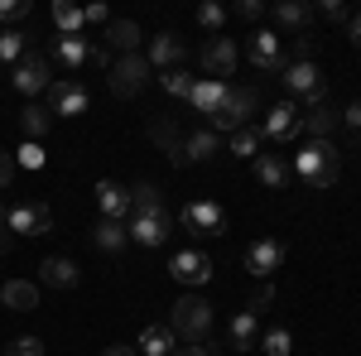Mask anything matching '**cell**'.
<instances>
[{
    "mask_svg": "<svg viewBox=\"0 0 361 356\" xmlns=\"http://www.w3.org/2000/svg\"><path fill=\"white\" fill-rule=\"evenodd\" d=\"M197 63H202V73L207 78H217V82H226L231 73H236V63H241V49L226 39V34H212L207 44H202V54H197Z\"/></svg>",
    "mask_w": 361,
    "mask_h": 356,
    "instance_id": "6",
    "label": "cell"
},
{
    "mask_svg": "<svg viewBox=\"0 0 361 356\" xmlns=\"http://www.w3.org/2000/svg\"><path fill=\"white\" fill-rule=\"evenodd\" d=\"M78 279H82V270H78L68 255L39 260V284H49V289H78Z\"/></svg>",
    "mask_w": 361,
    "mask_h": 356,
    "instance_id": "16",
    "label": "cell"
},
{
    "mask_svg": "<svg viewBox=\"0 0 361 356\" xmlns=\"http://www.w3.org/2000/svg\"><path fill=\"white\" fill-rule=\"evenodd\" d=\"M49 106H54V116H82L87 111V87L63 78V82L49 87Z\"/></svg>",
    "mask_w": 361,
    "mask_h": 356,
    "instance_id": "18",
    "label": "cell"
},
{
    "mask_svg": "<svg viewBox=\"0 0 361 356\" xmlns=\"http://www.w3.org/2000/svg\"><path fill=\"white\" fill-rule=\"evenodd\" d=\"M145 135L159 145V154H169V164H178V168L188 164V159H183V130H178L173 116H154V121L145 125Z\"/></svg>",
    "mask_w": 361,
    "mask_h": 356,
    "instance_id": "11",
    "label": "cell"
},
{
    "mask_svg": "<svg viewBox=\"0 0 361 356\" xmlns=\"http://www.w3.org/2000/svg\"><path fill=\"white\" fill-rule=\"evenodd\" d=\"M0 303L15 308V313H34V308H39V284H29V279H5V284H0Z\"/></svg>",
    "mask_w": 361,
    "mask_h": 356,
    "instance_id": "22",
    "label": "cell"
},
{
    "mask_svg": "<svg viewBox=\"0 0 361 356\" xmlns=\"http://www.w3.org/2000/svg\"><path fill=\"white\" fill-rule=\"evenodd\" d=\"M347 39L361 49V15H352V20H347Z\"/></svg>",
    "mask_w": 361,
    "mask_h": 356,
    "instance_id": "50",
    "label": "cell"
},
{
    "mask_svg": "<svg viewBox=\"0 0 361 356\" xmlns=\"http://www.w3.org/2000/svg\"><path fill=\"white\" fill-rule=\"evenodd\" d=\"M87 54H92V44H87L82 34H58L54 39V58L63 63V68H73V73L87 63Z\"/></svg>",
    "mask_w": 361,
    "mask_h": 356,
    "instance_id": "26",
    "label": "cell"
},
{
    "mask_svg": "<svg viewBox=\"0 0 361 356\" xmlns=\"http://www.w3.org/2000/svg\"><path fill=\"white\" fill-rule=\"evenodd\" d=\"M246 58L260 68V73H284L289 68V54H284V39H279L275 29H255L250 34V49Z\"/></svg>",
    "mask_w": 361,
    "mask_h": 356,
    "instance_id": "8",
    "label": "cell"
},
{
    "mask_svg": "<svg viewBox=\"0 0 361 356\" xmlns=\"http://www.w3.org/2000/svg\"><path fill=\"white\" fill-rule=\"evenodd\" d=\"M270 20H275L279 29H289V34H308L313 5H308V0H279V5H270Z\"/></svg>",
    "mask_w": 361,
    "mask_h": 356,
    "instance_id": "17",
    "label": "cell"
},
{
    "mask_svg": "<svg viewBox=\"0 0 361 356\" xmlns=\"http://www.w3.org/2000/svg\"><path fill=\"white\" fill-rule=\"evenodd\" d=\"M207 328H212V303L202 299V294H183V299L173 303V313H169V332H173V337L202 342Z\"/></svg>",
    "mask_w": 361,
    "mask_h": 356,
    "instance_id": "3",
    "label": "cell"
},
{
    "mask_svg": "<svg viewBox=\"0 0 361 356\" xmlns=\"http://www.w3.org/2000/svg\"><path fill=\"white\" fill-rule=\"evenodd\" d=\"M183 58H188V44H183L178 34H159V39L149 44L145 63H149V68H164V73H169V68H178Z\"/></svg>",
    "mask_w": 361,
    "mask_h": 356,
    "instance_id": "20",
    "label": "cell"
},
{
    "mask_svg": "<svg viewBox=\"0 0 361 356\" xmlns=\"http://www.w3.org/2000/svg\"><path fill=\"white\" fill-rule=\"evenodd\" d=\"M294 173L304 178L308 188H333L342 178V149L333 140H308L304 149L294 154Z\"/></svg>",
    "mask_w": 361,
    "mask_h": 356,
    "instance_id": "1",
    "label": "cell"
},
{
    "mask_svg": "<svg viewBox=\"0 0 361 356\" xmlns=\"http://www.w3.org/2000/svg\"><path fill=\"white\" fill-rule=\"evenodd\" d=\"M299 102L294 97H284V102H275L270 106V116H265V125H260V135H270V140H294L299 135Z\"/></svg>",
    "mask_w": 361,
    "mask_h": 356,
    "instance_id": "13",
    "label": "cell"
},
{
    "mask_svg": "<svg viewBox=\"0 0 361 356\" xmlns=\"http://www.w3.org/2000/svg\"><path fill=\"white\" fill-rule=\"evenodd\" d=\"M178 221H183L193 236H222L226 231V207L212 202V197H193V202L178 212Z\"/></svg>",
    "mask_w": 361,
    "mask_h": 356,
    "instance_id": "5",
    "label": "cell"
},
{
    "mask_svg": "<svg viewBox=\"0 0 361 356\" xmlns=\"http://www.w3.org/2000/svg\"><path fill=\"white\" fill-rule=\"evenodd\" d=\"M97 202H102V217L106 221H126L130 217V188H121V183H111V178L97 183Z\"/></svg>",
    "mask_w": 361,
    "mask_h": 356,
    "instance_id": "21",
    "label": "cell"
},
{
    "mask_svg": "<svg viewBox=\"0 0 361 356\" xmlns=\"http://www.w3.org/2000/svg\"><path fill=\"white\" fill-rule=\"evenodd\" d=\"M29 15V0H0V20L5 25H15V20H25Z\"/></svg>",
    "mask_w": 361,
    "mask_h": 356,
    "instance_id": "42",
    "label": "cell"
},
{
    "mask_svg": "<svg viewBox=\"0 0 361 356\" xmlns=\"http://www.w3.org/2000/svg\"><path fill=\"white\" fill-rule=\"evenodd\" d=\"M154 212H164V192L154 183H135L130 188V217H154Z\"/></svg>",
    "mask_w": 361,
    "mask_h": 356,
    "instance_id": "28",
    "label": "cell"
},
{
    "mask_svg": "<svg viewBox=\"0 0 361 356\" xmlns=\"http://www.w3.org/2000/svg\"><path fill=\"white\" fill-rule=\"evenodd\" d=\"M87 63H97V68H111V49H106V44H92Z\"/></svg>",
    "mask_w": 361,
    "mask_h": 356,
    "instance_id": "48",
    "label": "cell"
},
{
    "mask_svg": "<svg viewBox=\"0 0 361 356\" xmlns=\"http://www.w3.org/2000/svg\"><path fill=\"white\" fill-rule=\"evenodd\" d=\"M92 246L106 250V255H111V250L121 255V250L130 246V231H126V221H106V217H102L97 226H92Z\"/></svg>",
    "mask_w": 361,
    "mask_h": 356,
    "instance_id": "25",
    "label": "cell"
},
{
    "mask_svg": "<svg viewBox=\"0 0 361 356\" xmlns=\"http://www.w3.org/2000/svg\"><path fill=\"white\" fill-rule=\"evenodd\" d=\"M323 15H328V20H337V25H347V20H352V10H347L342 0H323Z\"/></svg>",
    "mask_w": 361,
    "mask_h": 356,
    "instance_id": "43",
    "label": "cell"
},
{
    "mask_svg": "<svg viewBox=\"0 0 361 356\" xmlns=\"http://www.w3.org/2000/svg\"><path fill=\"white\" fill-rule=\"evenodd\" d=\"M342 125H347V130H357V135H361V97H357V102H352L347 111H342Z\"/></svg>",
    "mask_w": 361,
    "mask_h": 356,
    "instance_id": "45",
    "label": "cell"
},
{
    "mask_svg": "<svg viewBox=\"0 0 361 356\" xmlns=\"http://www.w3.org/2000/svg\"><path fill=\"white\" fill-rule=\"evenodd\" d=\"M15 87L25 92V97H39V92H49L54 87V63L44 54H20V63H15Z\"/></svg>",
    "mask_w": 361,
    "mask_h": 356,
    "instance_id": "9",
    "label": "cell"
},
{
    "mask_svg": "<svg viewBox=\"0 0 361 356\" xmlns=\"http://www.w3.org/2000/svg\"><path fill=\"white\" fill-rule=\"evenodd\" d=\"M260 125H241V130H231L226 135V149L236 154V159H255V149H260Z\"/></svg>",
    "mask_w": 361,
    "mask_h": 356,
    "instance_id": "32",
    "label": "cell"
},
{
    "mask_svg": "<svg viewBox=\"0 0 361 356\" xmlns=\"http://www.w3.org/2000/svg\"><path fill=\"white\" fill-rule=\"evenodd\" d=\"M102 356H130V347H106Z\"/></svg>",
    "mask_w": 361,
    "mask_h": 356,
    "instance_id": "52",
    "label": "cell"
},
{
    "mask_svg": "<svg viewBox=\"0 0 361 356\" xmlns=\"http://www.w3.org/2000/svg\"><path fill=\"white\" fill-rule=\"evenodd\" d=\"M255 178H260L265 188H284V178H289V164H284L279 154H255Z\"/></svg>",
    "mask_w": 361,
    "mask_h": 356,
    "instance_id": "31",
    "label": "cell"
},
{
    "mask_svg": "<svg viewBox=\"0 0 361 356\" xmlns=\"http://www.w3.org/2000/svg\"><path fill=\"white\" fill-rule=\"evenodd\" d=\"M54 25H58V34H82V25H87L82 5H73V0H58V5H54Z\"/></svg>",
    "mask_w": 361,
    "mask_h": 356,
    "instance_id": "34",
    "label": "cell"
},
{
    "mask_svg": "<svg viewBox=\"0 0 361 356\" xmlns=\"http://www.w3.org/2000/svg\"><path fill=\"white\" fill-rule=\"evenodd\" d=\"M0 231H5V207H0Z\"/></svg>",
    "mask_w": 361,
    "mask_h": 356,
    "instance_id": "53",
    "label": "cell"
},
{
    "mask_svg": "<svg viewBox=\"0 0 361 356\" xmlns=\"http://www.w3.org/2000/svg\"><path fill=\"white\" fill-rule=\"evenodd\" d=\"M250 116H260V92H255V87H226L217 116H207V121H212V130L226 140L231 130L250 125Z\"/></svg>",
    "mask_w": 361,
    "mask_h": 356,
    "instance_id": "2",
    "label": "cell"
},
{
    "mask_svg": "<svg viewBox=\"0 0 361 356\" xmlns=\"http://www.w3.org/2000/svg\"><path fill=\"white\" fill-rule=\"evenodd\" d=\"M130 241L145 250H159L169 241V231H173V221H169V212H154V217H130Z\"/></svg>",
    "mask_w": 361,
    "mask_h": 356,
    "instance_id": "14",
    "label": "cell"
},
{
    "mask_svg": "<svg viewBox=\"0 0 361 356\" xmlns=\"http://www.w3.org/2000/svg\"><path fill=\"white\" fill-rule=\"evenodd\" d=\"M5 231H10V236H44V231H54V207H44V202H20L15 212H5Z\"/></svg>",
    "mask_w": 361,
    "mask_h": 356,
    "instance_id": "10",
    "label": "cell"
},
{
    "mask_svg": "<svg viewBox=\"0 0 361 356\" xmlns=\"http://www.w3.org/2000/svg\"><path fill=\"white\" fill-rule=\"evenodd\" d=\"M279 265H284V241H270V236H265V241H255V246L246 250V270L255 274V279H270Z\"/></svg>",
    "mask_w": 361,
    "mask_h": 356,
    "instance_id": "15",
    "label": "cell"
},
{
    "mask_svg": "<svg viewBox=\"0 0 361 356\" xmlns=\"http://www.w3.org/2000/svg\"><path fill=\"white\" fill-rule=\"evenodd\" d=\"M255 342H260V318L241 308V313L231 318V347H236V352H250Z\"/></svg>",
    "mask_w": 361,
    "mask_h": 356,
    "instance_id": "29",
    "label": "cell"
},
{
    "mask_svg": "<svg viewBox=\"0 0 361 356\" xmlns=\"http://www.w3.org/2000/svg\"><path fill=\"white\" fill-rule=\"evenodd\" d=\"M25 34L20 29H0V63H20V54H25Z\"/></svg>",
    "mask_w": 361,
    "mask_h": 356,
    "instance_id": "36",
    "label": "cell"
},
{
    "mask_svg": "<svg viewBox=\"0 0 361 356\" xmlns=\"http://www.w3.org/2000/svg\"><path fill=\"white\" fill-rule=\"evenodd\" d=\"M270 303H275V279H260V284H255V294H250V303H246V313L260 318V308H270Z\"/></svg>",
    "mask_w": 361,
    "mask_h": 356,
    "instance_id": "40",
    "label": "cell"
},
{
    "mask_svg": "<svg viewBox=\"0 0 361 356\" xmlns=\"http://www.w3.org/2000/svg\"><path fill=\"white\" fill-rule=\"evenodd\" d=\"M164 92H169V97H183V102H188V92H193V78H188L183 68H169V73H164Z\"/></svg>",
    "mask_w": 361,
    "mask_h": 356,
    "instance_id": "39",
    "label": "cell"
},
{
    "mask_svg": "<svg viewBox=\"0 0 361 356\" xmlns=\"http://www.w3.org/2000/svg\"><path fill=\"white\" fill-rule=\"evenodd\" d=\"M140 39H145V34H140L135 20H111V25L102 29V44H106V49H116V54H135Z\"/></svg>",
    "mask_w": 361,
    "mask_h": 356,
    "instance_id": "24",
    "label": "cell"
},
{
    "mask_svg": "<svg viewBox=\"0 0 361 356\" xmlns=\"http://www.w3.org/2000/svg\"><path fill=\"white\" fill-rule=\"evenodd\" d=\"M5 356H44V342H39V337H15Z\"/></svg>",
    "mask_w": 361,
    "mask_h": 356,
    "instance_id": "41",
    "label": "cell"
},
{
    "mask_svg": "<svg viewBox=\"0 0 361 356\" xmlns=\"http://www.w3.org/2000/svg\"><path fill=\"white\" fill-rule=\"evenodd\" d=\"M222 97H226V82H217V78H202V82H193V92H188L193 111H202V116H217Z\"/></svg>",
    "mask_w": 361,
    "mask_h": 356,
    "instance_id": "27",
    "label": "cell"
},
{
    "mask_svg": "<svg viewBox=\"0 0 361 356\" xmlns=\"http://www.w3.org/2000/svg\"><path fill=\"white\" fill-rule=\"evenodd\" d=\"M82 15H87V25H102V29L111 25V10H106V5H87Z\"/></svg>",
    "mask_w": 361,
    "mask_h": 356,
    "instance_id": "44",
    "label": "cell"
},
{
    "mask_svg": "<svg viewBox=\"0 0 361 356\" xmlns=\"http://www.w3.org/2000/svg\"><path fill=\"white\" fill-rule=\"evenodd\" d=\"M173 347H178V337H173L169 328H145L140 332V352L145 356H169Z\"/></svg>",
    "mask_w": 361,
    "mask_h": 356,
    "instance_id": "33",
    "label": "cell"
},
{
    "mask_svg": "<svg viewBox=\"0 0 361 356\" xmlns=\"http://www.w3.org/2000/svg\"><path fill=\"white\" fill-rule=\"evenodd\" d=\"M236 15H241V20H260V15H265V5H260V0H241V5H236Z\"/></svg>",
    "mask_w": 361,
    "mask_h": 356,
    "instance_id": "47",
    "label": "cell"
},
{
    "mask_svg": "<svg viewBox=\"0 0 361 356\" xmlns=\"http://www.w3.org/2000/svg\"><path fill=\"white\" fill-rule=\"evenodd\" d=\"M15 154H5V149H0V188H10V178H15Z\"/></svg>",
    "mask_w": 361,
    "mask_h": 356,
    "instance_id": "46",
    "label": "cell"
},
{
    "mask_svg": "<svg viewBox=\"0 0 361 356\" xmlns=\"http://www.w3.org/2000/svg\"><path fill=\"white\" fill-rule=\"evenodd\" d=\"M255 347H265L270 356H289V347H294V337H289L284 328H275V332H260V342H255Z\"/></svg>",
    "mask_w": 361,
    "mask_h": 356,
    "instance_id": "38",
    "label": "cell"
},
{
    "mask_svg": "<svg viewBox=\"0 0 361 356\" xmlns=\"http://www.w3.org/2000/svg\"><path fill=\"white\" fill-rule=\"evenodd\" d=\"M193 15H197V25L207 29V34H222V25H226V5H217V0H202Z\"/></svg>",
    "mask_w": 361,
    "mask_h": 356,
    "instance_id": "35",
    "label": "cell"
},
{
    "mask_svg": "<svg viewBox=\"0 0 361 356\" xmlns=\"http://www.w3.org/2000/svg\"><path fill=\"white\" fill-rule=\"evenodd\" d=\"M149 63H145V54H121L106 68V82H111L116 97H135V92H145V82H149Z\"/></svg>",
    "mask_w": 361,
    "mask_h": 356,
    "instance_id": "4",
    "label": "cell"
},
{
    "mask_svg": "<svg viewBox=\"0 0 361 356\" xmlns=\"http://www.w3.org/2000/svg\"><path fill=\"white\" fill-rule=\"evenodd\" d=\"M20 125H25V135L39 145V140L49 135V125H54V111H44L39 102H29V106L20 111Z\"/></svg>",
    "mask_w": 361,
    "mask_h": 356,
    "instance_id": "30",
    "label": "cell"
},
{
    "mask_svg": "<svg viewBox=\"0 0 361 356\" xmlns=\"http://www.w3.org/2000/svg\"><path fill=\"white\" fill-rule=\"evenodd\" d=\"M15 164H20V168H44V164H49V154H44V145L25 140V145L15 149Z\"/></svg>",
    "mask_w": 361,
    "mask_h": 356,
    "instance_id": "37",
    "label": "cell"
},
{
    "mask_svg": "<svg viewBox=\"0 0 361 356\" xmlns=\"http://www.w3.org/2000/svg\"><path fill=\"white\" fill-rule=\"evenodd\" d=\"M284 87H289V97H299V102H308V106L328 102V87H323L318 63H289V68H284Z\"/></svg>",
    "mask_w": 361,
    "mask_h": 356,
    "instance_id": "7",
    "label": "cell"
},
{
    "mask_svg": "<svg viewBox=\"0 0 361 356\" xmlns=\"http://www.w3.org/2000/svg\"><path fill=\"white\" fill-rule=\"evenodd\" d=\"M169 274H173L183 289H202V284L212 279V260H207L202 250H178L173 265H169Z\"/></svg>",
    "mask_w": 361,
    "mask_h": 356,
    "instance_id": "12",
    "label": "cell"
},
{
    "mask_svg": "<svg viewBox=\"0 0 361 356\" xmlns=\"http://www.w3.org/2000/svg\"><path fill=\"white\" fill-rule=\"evenodd\" d=\"M169 356H212V352H207L202 342H183V347H173Z\"/></svg>",
    "mask_w": 361,
    "mask_h": 356,
    "instance_id": "49",
    "label": "cell"
},
{
    "mask_svg": "<svg viewBox=\"0 0 361 356\" xmlns=\"http://www.w3.org/2000/svg\"><path fill=\"white\" fill-rule=\"evenodd\" d=\"M10 246H15V236H10V231H0V255H5Z\"/></svg>",
    "mask_w": 361,
    "mask_h": 356,
    "instance_id": "51",
    "label": "cell"
},
{
    "mask_svg": "<svg viewBox=\"0 0 361 356\" xmlns=\"http://www.w3.org/2000/svg\"><path fill=\"white\" fill-rule=\"evenodd\" d=\"M337 125H342V111L328 106V102H318V106H308L299 116V130H308V140H328Z\"/></svg>",
    "mask_w": 361,
    "mask_h": 356,
    "instance_id": "19",
    "label": "cell"
},
{
    "mask_svg": "<svg viewBox=\"0 0 361 356\" xmlns=\"http://www.w3.org/2000/svg\"><path fill=\"white\" fill-rule=\"evenodd\" d=\"M226 140L217 130H193V135H183V159L188 164H202V159H212V154H222Z\"/></svg>",
    "mask_w": 361,
    "mask_h": 356,
    "instance_id": "23",
    "label": "cell"
}]
</instances>
